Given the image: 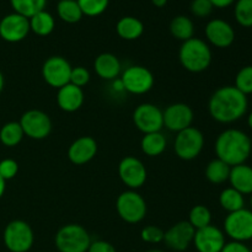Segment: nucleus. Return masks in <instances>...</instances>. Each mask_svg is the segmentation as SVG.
Returning <instances> with one entry per match:
<instances>
[{"instance_id": "14", "label": "nucleus", "mask_w": 252, "mask_h": 252, "mask_svg": "<svg viewBox=\"0 0 252 252\" xmlns=\"http://www.w3.org/2000/svg\"><path fill=\"white\" fill-rule=\"evenodd\" d=\"M30 21L27 17L12 12L0 20V37L9 43L24 41L30 33Z\"/></svg>"}, {"instance_id": "43", "label": "nucleus", "mask_w": 252, "mask_h": 252, "mask_svg": "<svg viewBox=\"0 0 252 252\" xmlns=\"http://www.w3.org/2000/svg\"><path fill=\"white\" fill-rule=\"evenodd\" d=\"M113 89H115L117 93H122V91H125V86H123V83L121 79H115L113 80Z\"/></svg>"}, {"instance_id": "35", "label": "nucleus", "mask_w": 252, "mask_h": 252, "mask_svg": "<svg viewBox=\"0 0 252 252\" xmlns=\"http://www.w3.org/2000/svg\"><path fill=\"white\" fill-rule=\"evenodd\" d=\"M235 86L244 95L252 94V65H245L238 71L235 76Z\"/></svg>"}, {"instance_id": "36", "label": "nucleus", "mask_w": 252, "mask_h": 252, "mask_svg": "<svg viewBox=\"0 0 252 252\" xmlns=\"http://www.w3.org/2000/svg\"><path fill=\"white\" fill-rule=\"evenodd\" d=\"M165 231L157 225L144 226L140 231V238L147 244H160L164 241Z\"/></svg>"}, {"instance_id": "8", "label": "nucleus", "mask_w": 252, "mask_h": 252, "mask_svg": "<svg viewBox=\"0 0 252 252\" xmlns=\"http://www.w3.org/2000/svg\"><path fill=\"white\" fill-rule=\"evenodd\" d=\"M224 234L231 241L246 243L252 240V211L243 208L240 211L228 213L224 219Z\"/></svg>"}, {"instance_id": "18", "label": "nucleus", "mask_w": 252, "mask_h": 252, "mask_svg": "<svg viewBox=\"0 0 252 252\" xmlns=\"http://www.w3.org/2000/svg\"><path fill=\"white\" fill-rule=\"evenodd\" d=\"M206 37L211 44L217 48H228L235 41V31L228 21L213 19L207 24Z\"/></svg>"}, {"instance_id": "33", "label": "nucleus", "mask_w": 252, "mask_h": 252, "mask_svg": "<svg viewBox=\"0 0 252 252\" xmlns=\"http://www.w3.org/2000/svg\"><path fill=\"white\" fill-rule=\"evenodd\" d=\"M234 16L240 26L252 27V0H236Z\"/></svg>"}, {"instance_id": "22", "label": "nucleus", "mask_w": 252, "mask_h": 252, "mask_svg": "<svg viewBox=\"0 0 252 252\" xmlns=\"http://www.w3.org/2000/svg\"><path fill=\"white\" fill-rule=\"evenodd\" d=\"M230 187L240 192L241 194L252 193V166L248 164H240L233 166L229 175Z\"/></svg>"}, {"instance_id": "5", "label": "nucleus", "mask_w": 252, "mask_h": 252, "mask_svg": "<svg viewBox=\"0 0 252 252\" xmlns=\"http://www.w3.org/2000/svg\"><path fill=\"white\" fill-rule=\"evenodd\" d=\"M2 241L10 252H29L34 243L33 230L27 221L16 219L5 226Z\"/></svg>"}, {"instance_id": "24", "label": "nucleus", "mask_w": 252, "mask_h": 252, "mask_svg": "<svg viewBox=\"0 0 252 252\" xmlns=\"http://www.w3.org/2000/svg\"><path fill=\"white\" fill-rule=\"evenodd\" d=\"M166 138L161 132H154L144 134L140 140V148L145 155L150 158L159 157L166 149Z\"/></svg>"}, {"instance_id": "47", "label": "nucleus", "mask_w": 252, "mask_h": 252, "mask_svg": "<svg viewBox=\"0 0 252 252\" xmlns=\"http://www.w3.org/2000/svg\"><path fill=\"white\" fill-rule=\"evenodd\" d=\"M248 125L250 127V129H252V111L249 113V117H248Z\"/></svg>"}, {"instance_id": "48", "label": "nucleus", "mask_w": 252, "mask_h": 252, "mask_svg": "<svg viewBox=\"0 0 252 252\" xmlns=\"http://www.w3.org/2000/svg\"><path fill=\"white\" fill-rule=\"evenodd\" d=\"M147 252H164V251H161V250H150V251H147Z\"/></svg>"}, {"instance_id": "13", "label": "nucleus", "mask_w": 252, "mask_h": 252, "mask_svg": "<svg viewBox=\"0 0 252 252\" xmlns=\"http://www.w3.org/2000/svg\"><path fill=\"white\" fill-rule=\"evenodd\" d=\"M118 175L120 179L129 189L137 191L147 182L148 171L142 161L138 158L126 157L121 160L118 165Z\"/></svg>"}, {"instance_id": "49", "label": "nucleus", "mask_w": 252, "mask_h": 252, "mask_svg": "<svg viewBox=\"0 0 252 252\" xmlns=\"http://www.w3.org/2000/svg\"><path fill=\"white\" fill-rule=\"evenodd\" d=\"M250 204H251V211H252V193H251V198H250Z\"/></svg>"}, {"instance_id": "11", "label": "nucleus", "mask_w": 252, "mask_h": 252, "mask_svg": "<svg viewBox=\"0 0 252 252\" xmlns=\"http://www.w3.org/2000/svg\"><path fill=\"white\" fill-rule=\"evenodd\" d=\"M71 69L73 66L64 57L52 56L42 65V78L51 88L61 89L70 83Z\"/></svg>"}, {"instance_id": "34", "label": "nucleus", "mask_w": 252, "mask_h": 252, "mask_svg": "<svg viewBox=\"0 0 252 252\" xmlns=\"http://www.w3.org/2000/svg\"><path fill=\"white\" fill-rule=\"evenodd\" d=\"M84 15L95 17L103 14L108 6L110 0H76Z\"/></svg>"}, {"instance_id": "1", "label": "nucleus", "mask_w": 252, "mask_h": 252, "mask_svg": "<svg viewBox=\"0 0 252 252\" xmlns=\"http://www.w3.org/2000/svg\"><path fill=\"white\" fill-rule=\"evenodd\" d=\"M248 96L235 86H221L213 93L208 101V111L214 121L229 125L241 120L248 112Z\"/></svg>"}, {"instance_id": "46", "label": "nucleus", "mask_w": 252, "mask_h": 252, "mask_svg": "<svg viewBox=\"0 0 252 252\" xmlns=\"http://www.w3.org/2000/svg\"><path fill=\"white\" fill-rule=\"evenodd\" d=\"M4 84H5L4 75H2V73H1V71H0V94H1L2 89H4Z\"/></svg>"}, {"instance_id": "2", "label": "nucleus", "mask_w": 252, "mask_h": 252, "mask_svg": "<svg viewBox=\"0 0 252 252\" xmlns=\"http://www.w3.org/2000/svg\"><path fill=\"white\" fill-rule=\"evenodd\" d=\"M214 150L218 159L233 167L245 164L252 152V142L248 134L240 129L229 128L217 137Z\"/></svg>"}, {"instance_id": "38", "label": "nucleus", "mask_w": 252, "mask_h": 252, "mask_svg": "<svg viewBox=\"0 0 252 252\" xmlns=\"http://www.w3.org/2000/svg\"><path fill=\"white\" fill-rule=\"evenodd\" d=\"M19 172V164L16 160L14 159H2L0 161V176L5 180L9 181L12 180Z\"/></svg>"}, {"instance_id": "6", "label": "nucleus", "mask_w": 252, "mask_h": 252, "mask_svg": "<svg viewBox=\"0 0 252 252\" xmlns=\"http://www.w3.org/2000/svg\"><path fill=\"white\" fill-rule=\"evenodd\" d=\"M116 211L123 221L128 224H137L147 216V202L137 191L127 189L116 199Z\"/></svg>"}, {"instance_id": "12", "label": "nucleus", "mask_w": 252, "mask_h": 252, "mask_svg": "<svg viewBox=\"0 0 252 252\" xmlns=\"http://www.w3.org/2000/svg\"><path fill=\"white\" fill-rule=\"evenodd\" d=\"M133 123L144 134L161 132L164 128L162 111L153 103H140L133 112Z\"/></svg>"}, {"instance_id": "26", "label": "nucleus", "mask_w": 252, "mask_h": 252, "mask_svg": "<svg viewBox=\"0 0 252 252\" xmlns=\"http://www.w3.org/2000/svg\"><path fill=\"white\" fill-rule=\"evenodd\" d=\"M170 32L179 41H187L194 34V25L189 16L179 15L175 16L170 22Z\"/></svg>"}, {"instance_id": "27", "label": "nucleus", "mask_w": 252, "mask_h": 252, "mask_svg": "<svg viewBox=\"0 0 252 252\" xmlns=\"http://www.w3.org/2000/svg\"><path fill=\"white\" fill-rule=\"evenodd\" d=\"M230 169L231 167L228 164H225V162L217 158V159H213L212 161L208 162L204 175H206V179L211 184L220 185L229 180Z\"/></svg>"}, {"instance_id": "32", "label": "nucleus", "mask_w": 252, "mask_h": 252, "mask_svg": "<svg viewBox=\"0 0 252 252\" xmlns=\"http://www.w3.org/2000/svg\"><path fill=\"white\" fill-rule=\"evenodd\" d=\"M187 221L193 226L194 230L206 228V226L212 224V213L206 206H203V204H197V206H194L189 211V220Z\"/></svg>"}, {"instance_id": "41", "label": "nucleus", "mask_w": 252, "mask_h": 252, "mask_svg": "<svg viewBox=\"0 0 252 252\" xmlns=\"http://www.w3.org/2000/svg\"><path fill=\"white\" fill-rule=\"evenodd\" d=\"M220 252H252L245 243H238V241H230L224 245Z\"/></svg>"}, {"instance_id": "30", "label": "nucleus", "mask_w": 252, "mask_h": 252, "mask_svg": "<svg viewBox=\"0 0 252 252\" xmlns=\"http://www.w3.org/2000/svg\"><path fill=\"white\" fill-rule=\"evenodd\" d=\"M25 134L19 122H7L0 128V143L7 148H14L21 143Z\"/></svg>"}, {"instance_id": "28", "label": "nucleus", "mask_w": 252, "mask_h": 252, "mask_svg": "<svg viewBox=\"0 0 252 252\" xmlns=\"http://www.w3.org/2000/svg\"><path fill=\"white\" fill-rule=\"evenodd\" d=\"M57 14L59 19L66 24H76L84 16L76 0H59L57 4Z\"/></svg>"}, {"instance_id": "10", "label": "nucleus", "mask_w": 252, "mask_h": 252, "mask_svg": "<svg viewBox=\"0 0 252 252\" xmlns=\"http://www.w3.org/2000/svg\"><path fill=\"white\" fill-rule=\"evenodd\" d=\"M24 134L30 139H46L52 132L51 117L41 110H29L19 121Z\"/></svg>"}, {"instance_id": "7", "label": "nucleus", "mask_w": 252, "mask_h": 252, "mask_svg": "<svg viewBox=\"0 0 252 252\" xmlns=\"http://www.w3.org/2000/svg\"><path fill=\"white\" fill-rule=\"evenodd\" d=\"M204 147V135L198 128L189 127L176 133L174 143L175 154L185 161L199 157Z\"/></svg>"}, {"instance_id": "9", "label": "nucleus", "mask_w": 252, "mask_h": 252, "mask_svg": "<svg viewBox=\"0 0 252 252\" xmlns=\"http://www.w3.org/2000/svg\"><path fill=\"white\" fill-rule=\"evenodd\" d=\"M120 79L125 86V91L133 95H144L149 93L155 83L152 71L143 65L128 66Z\"/></svg>"}, {"instance_id": "23", "label": "nucleus", "mask_w": 252, "mask_h": 252, "mask_svg": "<svg viewBox=\"0 0 252 252\" xmlns=\"http://www.w3.org/2000/svg\"><path fill=\"white\" fill-rule=\"evenodd\" d=\"M116 32L126 41H135L144 32V25L134 16H123L116 24Z\"/></svg>"}, {"instance_id": "37", "label": "nucleus", "mask_w": 252, "mask_h": 252, "mask_svg": "<svg viewBox=\"0 0 252 252\" xmlns=\"http://www.w3.org/2000/svg\"><path fill=\"white\" fill-rule=\"evenodd\" d=\"M90 71L88 70L84 66L79 65V66H74L71 69V73H70V84L73 85L79 86V88L83 89L84 86H86L90 81Z\"/></svg>"}, {"instance_id": "29", "label": "nucleus", "mask_w": 252, "mask_h": 252, "mask_svg": "<svg viewBox=\"0 0 252 252\" xmlns=\"http://www.w3.org/2000/svg\"><path fill=\"white\" fill-rule=\"evenodd\" d=\"M219 204L224 211L233 213V212L245 208V198H244V194L234 189L233 187H228L219 194Z\"/></svg>"}, {"instance_id": "25", "label": "nucleus", "mask_w": 252, "mask_h": 252, "mask_svg": "<svg viewBox=\"0 0 252 252\" xmlns=\"http://www.w3.org/2000/svg\"><path fill=\"white\" fill-rule=\"evenodd\" d=\"M30 30L37 36H48L56 27V20L51 12L42 10L29 19Z\"/></svg>"}, {"instance_id": "17", "label": "nucleus", "mask_w": 252, "mask_h": 252, "mask_svg": "<svg viewBox=\"0 0 252 252\" xmlns=\"http://www.w3.org/2000/svg\"><path fill=\"white\" fill-rule=\"evenodd\" d=\"M197 252H220L226 244L225 234L214 225H208L196 230L192 243Z\"/></svg>"}, {"instance_id": "31", "label": "nucleus", "mask_w": 252, "mask_h": 252, "mask_svg": "<svg viewBox=\"0 0 252 252\" xmlns=\"http://www.w3.org/2000/svg\"><path fill=\"white\" fill-rule=\"evenodd\" d=\"M10 4L14 12L30 19L37 12L44 10L47 0H10Z\"/></svg>"}, {"instance_id": "40", "label": "nucleus", "mask_w": 252, "mask_h": 252, "mask_svg": "<svg viewBox=\"0 0 252 252\" xmlns=\"http://www.w3.org/2000/svg\"><path fill=\"white\" fill-rule=\"evenodd\" d=\"M88 252H117L115 246L105 240L91 241Z\"/></svg>"}, {"instance_id": "3", "label": "nucleus", "mask_w": 252, "mask_h": 252, "mask_svg": "<svg viewBox=\"0 0 252 252\" xmlns=\"http://www.w3.org/2000/svg\"><path fill=\"white\" fill-rule=\"evenodd\" d=\"M181 65L191 73H202L207 70L212 63V51L203 39L192 37L182 42L179 51Z\"/></svg>"}, {"instance_id": "20", "label": "nucleus", "mask_w": 252, "mask_h": 252, "mask_svg": "<svg viewBox=\"0 0 252 252\" xmlns=\"http://www.w3.org/2000/svg\"><path fill=\"white\" fill-rule=\"evenodd\" d=\"M84 100H85V95H84L83 89L70 83L62 86L57 93V105L64 112L71 113L80 110Z\"/></svg>"}, {"instance_id": "16", "label": "nucleus", "mask_w": 252, "mask_h": 252, "mask_svg": "<svg viewBox=\"0 0 252 252\" xmlns=\"http://www.w3.org/2000/svg\"><path fill=\"white\" fill-rule=\"evenodd\" d=\"M194 233L196 230L189 221H179L165 231L164 243L167 248L174 251H186L193 243Z\"/></svg>"}, {"instance_id": "42", "label": "nucleus", "mask_w": 252, "mask_h": 252, "mask_svg": "<svg viewBox=\"0 0 252 252\" xmlns=\"http://www.w3.org/2000/svg\"><path fill=\"white\" fill-rule=\"evenodd\" d=\"M236 0H211V2L213 4L214 7H219V9H224V7L230 6L231 4H234Z\"/></svg>"}, {"instance_id": "39", "label": "nucleus", "mask_w": 252, "mask_h": 252, "mask_svg": "<svg viewBox=\"0 0 252 252\" xmlns=\"http://www.w3.org/2000/svg\"><path fill=\"white\" fill-rule=\"evenodd\" d=\"M213 9L211 0H192L191 2V12L197 17L209 16Z\"/></svg>"}, {"instance_id": "15", "label": "nucleus", "mask_w": 252, "mask_h": 252, "mask_svg": "<svg viewBox=\"0 0 252 252\" xmlns=\"http://www.w3.org/2000/svg\"><path fill=\"white\" fill-rule=\"evenodd\" d=\"M164 127L171 132L179 133L191 127L194 120L193 110L187 103L177 102L167 106L162 111Z\"/></svg>"}, {"instance_id": "21", "label": "nucleus", "mask_w": 252, "mask_h": 252, "mask_svg": "<svg viewBox=\"0 0 252 252\" xmlns=\"http://www.w3.org/2000/svg\"><path fill=\"white\" fill-rule=\"evenodd\" d=\"M94 69H95L98 78L103 79V80L113 81L120 76L121 70H122V64L115 54L101 53L95 58Z\"/></svg>"}, {"instance_id": "44", "label": "nucleus", "mask_w": 252, "mask_h": 252, "mask_svg": "<svg viewBox=\"0 0 252 252\" xmlns=\"http://www.w3.org/2000/svg\"><path fill=\"white\" fill-rule=\"evenodd\" d=\"M5 189H6V181L0 176V199H1V197L4 196Z\"/></svg>"}, {"instance_id": "4", "label": "nucleus", "mask_w": 252, "mask_h": 252, "mask_svg": "<svg viewBox=\"0 0 252 252\" xmlns=\"http://www.w3.org/2000/svg\"><path fill=\"white\" fill-rule=\"evenodd\" d=\"M90 234L80 224L63 225L54 236V245L59 252H88Z\"/></svg>"}, {"instance_id": "19", "label": "nucleus", "mask_w": 252, "mask_h": 252, "mask_svg": "<svg viewBox=\"0 0 252 252\" xmlns=\"http://www.w3.org/2000/svg\"><path fill=\"white\" fill-rule=\"evenodd\" d=\"M97 143L93 137L84 135L74 140L68 148V159L75 165L88 164L97 154Z\"/></svg>"}, {"instance_id": "45", "label": "nucleus", "mask_w": 252, "mask_h": 252, "mask_svg": "<svg viewBox=\"0 0 252 252\" xmlns=\"http://www.w3.org/2000/svg\"><path fill=\"white\" fill-rule=\"evenodd\" d=\"M153 5L157 7H162L167 4V0H152Z\"/></svg>"}]
</instances>
